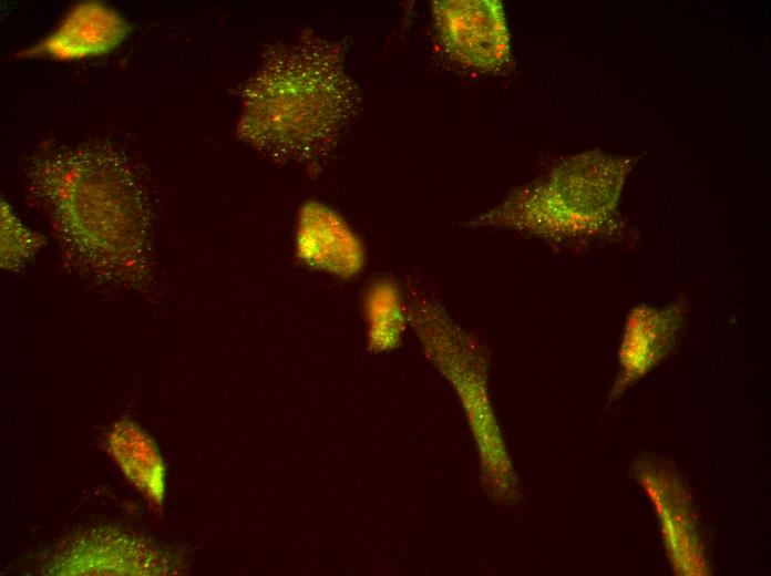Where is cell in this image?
I'll return each mask as SVG.
<instances>
[{
    "instance_id": "obj_2",
    "label": "cell",
    "mask_w": 771,
    "mask_h": 576,
    "mask_svg": "<svg viewBox=\"0 0 771 576\" xmlns=\"http://www.w3.org/2000/svg\"><path fill=\"white\" fill-rule=\"evenodd\" d=\"M295 55V61H296ZM305 63V62H304ZM302 59L281 68L282 75L261 74L246 94L240 130L254 141L312 137L310 130L332 131L350 109V90L336 61L329 68L309 66Z\"/></svg>"
},
{
    "instance_id": "obj_6",
    "label": "cell",
    "mask_w": 771,
    "mask_h": 576,
    "mask_svg": "<svg viewBox=\"0 0 771 576\" xmlns=\"http://www.w3.org/2000/svg\"><path fill=\"white\" fill-rule=\"evenodd\" d=\"M298 246L309 263L342 276L357 274L363 264V250L354 234L337 215L319 205L304 208Z\"/></svg>"
},
{
    "instance_id": "obj_8",
    "label": "cell",
    "mask_w": 771,
    "mask_h": 576,
    "mask_svg": "<svg viewBox=\"0 0 771 576\" xmlns=\"http://www.w3.org/2000/svg\"><path fill=\"white\" fill-rule=\"evenodd\" d=\"M371 341L383 349L399 339L403 326L402 305L397 289L387 282L372 287L368 297Z\"/></svg>"
},
{
    "instance_id": "obj_3",
    "label": "cell",
    "mask_w": 771,
    "mask_h": 576,
    "mask_svg": "<svg viewBox=\"0 0 771 576\" xmlns=\"http://www.w3.org/2000/svg\"><path fill=\"white\" fill-rule=\"evenodd\" d=\"M439 39L463 68L491 72L511 55V38L501 1L440 0L432 3Z\"/></svg>"
},
{
    "instance_id": "obj_7",
    "label": "cell",
    "mask_w": 771,
    "mask_h": 576,
    "mask_svg": "<svg viewBox=\"0 0 771 576\" xmlns=\"http://www.w3.org/2000/svg\"><path fill=\"white\" fill-rule=\"evenodd\" d=\"M110 448L128 480L153 502L164 493L162 460L147 435L135 424L119 423L110 435Z\"/></svg>"
},
{
    "instance_id": "obj_4",
    "label": "cell",
    "mask_w": 771,
    "mask_h": 576,
    "mask_svg": "<svg viewBox=\"0 0 771 576\" xmlns=\"http://www.w3.org/2000/svg\"><path fill=\"white\" fill-rule=\"evenodd\" d=\"M128 31V23L110 7L83 2L69 11L56 30L21 55L56 60L99 55L114 49Z\"/></svg>"
},
{
    "instance_id": "obj_1",
    "label": "cell",
    "mask_w": 771,
    "mask_h": 576,
    "mask_svg": "<svg viewBox=\"0 0 771 576\" xmlns=\"http://www.w3.org/2000/svg\"><path fill=\"white\" fill-rule=\"evenodd\" d=\"M633 164L587 152L523 185L471 222L472 227L510 229L549 240L604 233L613 223Z\"/></svg>"
},
{
    "instance_id": "obj_5",
    "label": "cell",
    "mask_w": 771,
    "mask_h": 576,
    "mask_svg": "<svg viewBox=\"0 0 771 576\" xmlns=\"http://www.w3.org/2000/svg\"><path fill=\"white\" fill-rule=\"evenodd\" d=\"M687 304L665 307L637 305L629 313L621 348L623 384L650 369L668 349L680 326Z\"/></svg>"
}]
</instances>
